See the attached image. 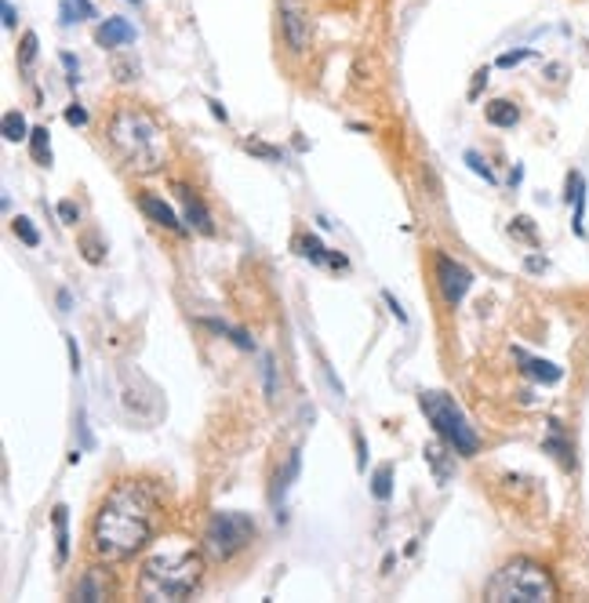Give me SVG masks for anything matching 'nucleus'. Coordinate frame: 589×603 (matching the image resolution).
I'll return each instance as SVG.
<instances>
[{"label": "nucleus", "instance_id": "nucleus-11", "mask_svg": "<svg viewBox=\"0 0 589 603\" xmlns=\"http://www.w3.org/2000/svg\"><path fill=\"white\" fill-rule=\"evenodd\" d=\"M542 448H546L564 469H575V448H571V440L564 437V426L557 418H550V432H546V440H542Z\"/></svg>", "mask_w": 589, "mask_h": 603}, {"label": "nucleus", "instance_id": "nucleus-37", "mask_svg": "<svg viewBox=\"0 0 589 603\" xmlns=\"http://www.w3.org/2000/svg\"><path fill=\"white\" fill-rule=\"evenodd\" d=\"M66 346H70V363H73V371L81 368V349H77L73 338H66Z\"/></svg>", "mask_w": 589, "mask_h": 603}, {"label": "nucleus", "instance_id": "nucleus-38", "mask_svg": "<svg viewBox=\"0 0 589 603\" xmlns=\"http://www.w3.org/2000/svg\"><path fill=\"white\" fill-rule=\"evenodd\" d=\"M327 266H335V269H346L349 262H346L343 255H338V252H327Z\"/></svg>", "mask_w": 589, "mask_h": 603}, {"label": "nucleus", "instance_id": "nucleus-13", "mask_svg": "<svg viewBox=\"0 0 589 603\" xmlns=\"http://www.w3.org/2000/svg\"><path fill=\"white\" fill-rule=\"evenodd\" d=\"M109 596V578L102 567H92V571H84L81 582L73 585V600H84V603H95V600H106Z\"/></svg>", "mask_w": 589, "mask_h": 603}, {"label": "nucleus", "instance_id": "nucleus-24", "mask_svg": "<svg viewBox=\"0 0 589 603\" xmlns=\"http://www.w3.org/2000/svg\"><path fill=\"white\" fill-rule=\"evenodd\" d=\"M509 233L517 236V241H524L531 247H539V233H535V222L528 219V214H517L513 225H509Z\"/></svg>", "mask_w": 589, "mask_h": 603}, {"label": "nucleus", "instance_id": "nucleus-39", "mask_svg": "<svg viewBox=\"0 0 589 603\" xmlns=\"http://www.w3.org/2000/svg\"><path fill=\"white\" fill-rule=\"evenodd\" d=\"M528 269H531V272H542V269H546V258H535V255H531V258H528Z\"/></svg>", "mask_w": 589, "mask_h": 603}, {"label": "nucleus", "instance_id": "nucleus-6", "mask_svg": "<svg viewBox=\"0 0 589 603\" xmlns=\"http://www.w3.org/2000/svg\"><path fill=\"white\" fill-rule=\"evenodd\" d=\"M255 520L247 513H215L208 520V527H204V556H211V560H233L236 553H244L247 545L255 542Z\"/></svg>", "mask_w": 589, "mask_h": 603}, {"label": "nucleus", "instance_id": "nucleus-20", "mask_svg": "<svg viewBox=\"0 0 589 603\" xmlns=\"http://www.w3.org/2000/svg\"><path fill=\"white\" fill-rule=\"evenodd\" d=\"M59 15H62V22L95 19V4H92V0H59Z\"/></svg>", "mask_w": 589, "mask_h": 603}, {"label": "nucleus", "instance_id": "nucleus-16", "mask_svg": "<svg viewBox=\"0 0 589 603\" xmlns=\"http://www.w3.org/2000/svg\"><path fill=\"white\" fill-rule=\"evenodd\" d=\"M484 117H488V124H495V128H513V124L520 120V109H517V102H509V98H495V102H488V109H484Z\"/></svg>", "mask_w": 589, "mask_h": 603}, {"label": "nucleus", "instance_id": "nucleus-7", "mask_svg": "<svg viewBox=\"0 0 589 603\" xmlns=\"http://www.w3.org/2000/svg\"><path fill=\"white\" fill-rule=\"evenodd\" d=\"M434 269H437V288H440V294H444V302L451 305V310H455V305L466 299V291L473 288V272L462 266V262L444 255V252H437Z\"/></svg>", "mask_w": 589, "mask_h": 603}, {"label": "nucleus", "instance_id": "nucleus-15", "mask_svg": "<svg viewBox=\"0 0 589 603\" xmlns=\"http://www.w3.org/2000/svg\"><path fill=\"white\" fill-rule=\"evenodd\" d=\"M55 560L66 564L70 560V509L55 506Z\"/></svg>", "mask_w": 589, "mask_h": 603}, {"label": "nucleus", "instance_id": "nucleus-21", "mask_svg": "<svg viewBox=\"0 0 589 603\" xmlns=\"http://www.w3.org/2000/svg\"><path fill=\"white\" fill-rule=\"evenodd\" d=\"M200 327H208V332L230 338V343L241 346V349H255V343L247 338V332H241V327H230V324H222V321H200Z\"/></svg>", "mask_w": 589, "mask_h": 603}, {"label": "nucleus", "instance_id": "nucleus-23", "mask_svg": "<svg viewBox=\"0 0 589 603\" xmlns=\"http://www.w3.org/2000/svg\"><path fill=\"white\" fill-rule=\"evenodd\" d=\"M4 139H8V142L30 139V128H26V120H22L19 109H8V113H4Z\"/></svg>", "mask_w": 589, "mask_h": 603}, {"label": "nucleus", "instance_id": "nucleus-19", "mask_svg": "<svg viewBox=\"0 0 589 603\" xmlns=\"http://www.w3.org/2000/svg\"><path fill=\"white\" fill-rule=\"evenodd\" d=\"M30 153H33V161H37L41 167L51 164V139H48V128H33V131H30Z\"/></svg>", "mask_w": 589, "mask_h": 603}, {"label": "nucleus", "instance_id": "nucleus-34", "mask_svg": "<svg viewBox=\"0 0 589 603\" xmlns=\"http://www.w3.org/2000/svg\"><path fill=\"white\" fill-rule=\"evenodd\" d=\"M524 59H531V51H509V55H503V59H498V66H517V62H524Z\"/></svg>", "mask_w": 589, "mask_h": 603}, {"label": "nucleus", "instance_id": "nucleus-40", "mask_svg": "<svg viewBox=\"0 0 589 603\" xmlns=\"http://www.w3.org/2000/svg\"><path fill=\"white\" fill-rule=\"evenodd\" d=\"M208 106H211V113H215V117H219V120L226 124V109H222V102H215V98H211Z\"/></svg>", "mask_w": 589, "mask_h": 603}, {"label": "nucleus", "instance_id": "nucleus-9", "mask_svg": "<svg viewBox=\"0 0 589 603\" xmlns=\"http://www.w3.org/2000/svg\"><path fill=\"white\" fill-rule=\"evenodd\" d=\"M513 357H517V363H520V371L528 374V379H535V382H542V385H557L561 379H564V371L557 368L553 360H539V357H528L524 349H513Z\"/></svg>", "mask_w": 589, "mask_h": 603}, {"label": "nucleus", "instance_id": "nucleus-1", "mask_svg": "<svg viewBox=\"0 0 589 603\" xmlns=\"http://www.w3.org/2000/svg\"><path fill=\"white\" fill-rule=\"evenodd\" d=\"M164 520L161 498L146 480H117L92 517V553L106 564L139 556L157 538Z\"/></svg>", "mask_w": 589, "mask_h": 603}, {"label": "nucleus", "instance_id": "nucleus-30", "mask_svg": "<svg viewBox=\"0 0 589 603\" xmlns=\"http://www.w3.org/2000/svg\"><path fill=\"white\" fill-rule=\"evenodd\" d=\"M263 374H266V393L277 396V363H274V357H263Z\"/></svg>", "mask_w": 589, "mask_h": 603}, {"label": "nucleus", "instance_id": "nucleus-12", "mask_svg": "<svg viewBox=\"0 0 589 603\" xmlns=\"http://www.w3.org/2000/svg\"><path fill=\"white\" fill-rule=\"evenodd\" d=\"M95 40L102 44V48H124V44H131L135 40V26L128 19H106L99 26V33H95Z\"/></svg>", "mask_w": 589, "mask_h": 603}, {"label": "nucleus", "instance_id": "nucleus-28", "mask_svg": "<svg viewBox=\"0 0 589 603\" xmlns=\"http://www.w3.org/2000/svg\"><path fill=\"white\" fill-rule=\"evenodd\" d=\"M466 164L473 167V172H477L484 182H492V186H495V172H492V167H488V161H484V156L477 153V150H470L466 153Z\"/></svg>", "mask_w": 589, "mask_h": 603}, {"label": "nucleus", "instance_id": "nucleus-25", "mask_svg": "<svg viewBox=\"0 0 589 603\" xmlns=\"http://www.w3.org/2000/svg\"><path fill=\"white\" fill-rule=\"evenodd\" d=\"M33 59H37V33H22V40H19V66H22V70H30Z\"/></svg>", "mask_w": 589, "mask_h": 603}, {"label": "nucleus", "instance_id": "nucleus-8", "mask_svg": "<svg viewBox=\"0 0 589 603\" xmlns=\"http://www.w3.org/2000/svg\"><path fill=\"white\" fill-rule=\"evenodd\" d=\"M280 33H285L291 51H305L310 48V19H305L302 8H294L291 0L280 4Z\"/></svg>", "mask_w": 589, "mask_h": 603}, {"label": "nucleus", "instance_id": "nucleus-35", "mask_svg": "<svg viewBox=\"0 0 589 603\" xmlns=\"http://www.w3.org/2000/svg\"><path fill=\"white\" fill-rule=\"evenodd\" d=\"M62 66H66V70H70V84L81 81V77H77V73H81V66H77L73 55H62Z\"/></svg>", "mask_w": 589, "mask_h": 603}, {"label": "nucleus", "instance_id": "nucleus-29", "mask_svg": "<svg viewBox=\"0 0 589 603\" xmlns=\"http://www.w3.org/2000/svg\"><path fill=\"white\" fill-rule=\"evenodd\" d=\"M81 252H84L88 262H92V266H99V262H102V252H106V247L99 244V236L88 233V236H81Z\"/></svg>", "mask_w": 589, "mask_h": 603}, {"label": "nucleus", "instance_id": "nucleus-27", "mask_svg": "<svg viewBox=\"0 0 589 603\" xmlns=\"http://www.w3.org/2000/svg\"><path fill=\"white\" fill-rule=\"evenodd\" d=\"M244 150L255 153V156H263V161H285V153H280L277 146H266V142H255V139H247Z\"/></svg>", "mask_w": 589, "mask_h": 603}, {"label": "nucleus", "instance_id": "nucleus-18", "mask_svg": "<svg viewBox=\"0 0 589 603\" xmlns=\"http://www.w3.org/2000/svg\"><path fill=\"white\" fill-rule=\"evenodd\" d=\"M299 465H302V454H299V451H291V454H288V465L277 473V484H274V502H277V498H285V495H288V487L294 484V476H299Z\"/></svg>", "mask_w": 589, "mask_h": 603}, {"label": "nucleus", "instance_id": "nucleus-26", "mask_svg": "<svg viewBox=\"0 0 589 603\" xmlns=\"http://www.w3.org/2000/svg\"><path fill=\"white\" fill-rule=\"evenodd\" d=\"M11 225H15V236H19V241L26 244V247H37V244H41V233L33 230V222H30V219H22V214H19V219L11 222Z\"/></svg>", "mask_w": 589, "mask_h": 603}, {"label": "nucleus", "instance_id": "nucleus-5", "mask_svg": "<svg viewBox=\"0 0 589 603\" xmlns=\"http://www.w3.org/2000/svg\"><path fill=\"white\" fill-rule=\"evenodd\" d=\"M418 407H423V415L429 418V426L437 429V437L448 443L451 451L462 454V459H473V454L481 451V437L477 429L466 422V415H462V407L451 401L448 393H437L429 390L418 396Z\"/></svg>", "mask_w": 589, "mask_h": 603}, {"label": "nucleus", "instance_id": "nucleus-3", "mask_svg": "<svg viewBox=\"0 0 589 603\" xmlns=\"http://www.w3.org/2000/svg\"><path fill=\"white\" fill-rule=\"evenodd\" d=\"M204 582V556L186 545L153 553L139 571V596L150 603H175L189 600Z\"/></svg>", "mask_w": 589, "mask_h": 603}, {"label": "nucleus", "instance_id": "nucleus-2", "mask_svg": "<svg viewBox=\"0 0 589 603\" xmlns=\"http://www.w3.org/2000/svg\"><path fill=\"white\" fill-rule=\"evenodd\" d=\"M106 135H109L113 153H117L131 172L153 175L164 167V153H168L164 128L157 124L153 113H146L142 106H135V102H120V106L113 109Z\"/></svg>", "mask_w": 589, "mask_h": 603}, {"label": "nucleus", "instance_id": "nucleus-31", "mask_svg": "<svg viewBox=\"0 0 589 603\" xmlns=\"http://www.w3.org/2000/svg\"><path fill=\"white\" fill-rule=\"evenodd\" d=\"M66 124H73V128H84V124H88V109L81 106V102L66 106Z\"/></svg>", "mask_w": 589, "mask_h": 603}, {"label": "nucleus", "instance_id": "nucleus-36", "mask_svg": "<svg viewBox=\"0 0 589 603\" xmlns=\"http://www.w3.org/2000/svg\"><path fill=\"white\" fill-rule=\"evenodd\" d=\"M0 11H4V26L11 30V26H15V8H11V0H0Z\"/></svg>", "mask_w": 589, "mask_h": 603}, {"label": "nucleus", "instance_id": "nucleus-4", "mask_svg": "<svg viewBox=\"0 0 589 603\" xmlns=\"http://www.w3.org/2000/svg\"><path fill=\"white\" fill-rule=\"evenodd\" d=\"M557 596L561 589L553 582V575L539 560H528V556H517L506 567H498L488 578V585H484V600L492 603H550Z\"/></svg>", "mask_w": 589, "mask_h": 603}, {"label": "nucleus", "instance_id": "nucleus-33", "mask_svg": "<svg viewBox=\"0 0 589 603\" xmlns=\"http://www.w3.org/2000/svg\"><path fill=\"white\" fill-rule=\"evenodd\" d=\"M382 299H386V305H390V310H393V316H396V321H401V324H407V313H404V305L393 299V291H382Z\"/></svg>", "mask_w": 589, "mask_h": 603}, {"label": "nucleus", "instance_id": "nucleus-32", "mask_svg": "<svg viewBox=\"0 0 589 603\" xmlns=\"http://www.w3.org/2000/svg\"><path fill=\"white\" fill-rule=\"evenodd\" d=\"M59 219H62L66 225H77V222H81V208H77L73 200H62V204H59Z\"/></svg>", "mask_w": 589, "mask_h": 603}, {"label": "nucleus", "instance_id": "nucleus-10", "mask_svg": "<svg viewBox=\"0 0 589 603\" xmlns=\"http://www.w3.org/2000/svg\"><path fill=\"white\" fill-rule=\"evenodd\" d=\"M139 208H142V214L150 222H157V225H164V230H172V233H186V225L178 222V214L168 208V204L161 200V197H153V193H142L139 197Z\"/></svg>", "mask_w": 589, "mask_h": 603}, {"label": "nucleus", "instance_id": "nucleus-14", "mask_svg": "<svg viewBox=\"0 0 589 603\" xmlns=\"http://www.w3.org/2000/svg\"><path fill=\"white\" fill-rule=\"evenodd\" d=\"M175 193H178V200H183V208H186V222L194 225V230H200V233H215V222H211V214H208V208L189 193L186 186H175Z\"/></svg>", "mask_w": 589, "mask_h": 603}, {"label": "nucleus", "instance_id": "nucleus-17", "mask_svg": "<svg viewBox=\"0 0 589 603\" xmlns=\"http://www.w3.org/2000/svg\"><path fill=\"white\" fill-rule=\"evenodd\" d=\"M294 252H299L302 258H310L313 266H324L327 262V247L316 241L313 233H302V236H294Z\"/></svg>", "mask_w": 589, "mask_h": 603}, {"label": "nucleus", "instance_id": "nucleus-22", "mask_svg": "<svg viewBox=\"0 0 589 603\" xmlns=\"http://www.w3.org/2000/svg\"><path fill=\"white\" fill-rule=\"evenodd\" d=\"M371 495L379 498V502H390L393 495V465H379L376 476H371Z\"/></svg>", "mask_w": 589, "mask_h": 603}]
</instances>
